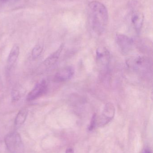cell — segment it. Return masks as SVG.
I'll use <instances>...</instances> for the list:
<instances>
[{"label": "cell", "instance_id": "30bf717a", "mask_svg": "<svg viewBox=\"0 0 153 153\" xmlns=\"http://www.w3.org/2000/svg\"><path fill=\"white\" fill-rule=\"evenodd\" d=\"M19 47L17 45H14L11 49L7 59V68L10 70L14 65L19 57Z\"/></svg>", "mask_w": 153, "mask_h": 153}, {"label": "cell", "instance_id": "9a60e30c", "mask_svg": "<svg viewBox=\"0 0 153 153\" xmlns=\"http://www.w3.org/2000/svg\"><path fill=\"white\" fill-rule=\"evenodd\" d=\"M65 153H74V152L72 148H68L66 149Z\"/></svg>", "mask_w": 153, "mask_h": 153}, {"label": "cell", "instance_id": "52a82bcc", "mask_svg": "<svg viewBox=\"0 0 153 153\" xmlns=\"http://www.w3.org/2000/svg\"><path fill=\"white\" fill-rule=\"evenodd\" d=\"M97 62L99 66L106 68L108 65L110 59V54L105 48H100L97 49Z\"/></svg>", "mask_w": 153, "mask_h": 153}, {"label": "cell", "instance_id": "ba28073f", "mask_svg": "<svg viewBox=\"0 0 153 153\" xmlns=\"http://www.w3.org/2000/svg\"><path fill=\"white\" fill-rule=\"evenodd\" d=\"M131 22L137 32L141 30L144 21L143 13L138 10H133L131 13Z\"/></svg>", "mask_w": 153, "mask_h": 153}, {"label": "cell", "instance_id": "e0dca14e", "mask_svg": "<svg viewBox=\"0 0 153 153\" xmlns=\"http://www.w3.org/2000/svg\"><path fill=\"white\" fill-rule=\"evenodd\" d=\"M143 153H151L150 151H149V150H146L145 151V152H144Z\"/></svg>", "mask_w": 153, "mask_h": 153}, {"label": "cell", "instance_id": "7c38bea8", "mask_svg": "<svg viewBox=\"0 0 153 153\" xmlns=\"http://www.w3.org/2000/svg\"><path fill=\"white\" fill-rule=\"evenodd\" d=\"M43 51V47L38 45L33 48L31 52V56L33 59H37L41 55Z\"/></svg>", "mask_w": 153, "mask_h": 153}, {"label": "cell", "instance_id": "8992f818", "mask_svg": "<svg viewBox=\"0 0 153 153\" xmlns=\"http://www.w3.org/2000/svg\"><path fill=\"white\" fill-rule=\"evenodd\" d=\"M75 71L72 66H67L57 73L54 80L57 82H63L71 79L74 74Z\"/></svg>", "mask_w": 153, "mask_h": 153}, {"label": "cell", "instance_id": "5b68a950", "mask_svg": "<svg viewBox=\"0 0 153 153\" xmlns=\"http://www.w3.org/2000/svg\"><path fill=\"white\" fill-rule=\"evenodd\" d=\"M47 85L45 80L38 83L33 89L29 93L27 97L28 101H31L38 99L47 91Z\"/></svg>", "mask_w": 153, "mask_h": 153}, {"label": "cell", "instance_id": "2e32d148", "mask_svg": "<svg viewBox=\"0 0 153 153\" xmlns=\"http://www.w3.org/2000/svg\"><path fill=\"white\" fill-rule=\"evenodd\" d=\"M17 0H0V3H4L14 1Z\"/></svg>", "mask_w": 153, "mask_h": 153}, {"label": "cell", "instance_id": "4fadbf2b", "mask_svg": "<svg viewBox=\"0 0 153 153\" xmlns=\"http://www.w3.org/2000/svg\"><path fill=\"white\" fill-rule=\"evenodd\" d=\"M97 125V115L96 114H94L91 120L90 123V126H89V131H93L96 127Z\"/></svg>", "mask_w": 153, "mask_h": 153}, {"label": "cell", "instance_id": "7a4b0ae2", "mask_svg": "<svg viewBox=\"0 0 153 153\" xmlns=\"http://www.w3.org/2000/svg\"><path fill=\"white\" fill-rule=\"evenodd\" d=\"M4 143L10 153H25L24 146L19 134L10 133L5 136Z\"/></svg>", "mask_w": 153, "mask_h": 153}, {"label": "cell", "instance_id": "5bb4252c", "mask_svg": "<svg viewBox=\"0 0 153 153\" xmlns=\"http://www.w3.org/2000/svg\"><path fill=\"white\" fill-rule=\"evenodd\" d=\"M20 98V94L18 91L14 90L12 92V99L14 101H17Z\"/></svg>", "mask_w": 153, "mask_h": 153}, {"label": "cell", "instance_id": "277c9868", "mask_svg": "<svg viewBox=\"0 0 153 153\" xmlns=\"http://www.w3.org/2000/svg\"><path fill=\"white\" fill-rule=\"evenodd\" d=\"M116 42L124 55L128 53L132 49L133 40L132 39L123 34H117L116 37Z\"/></svg>", "mask_w": 153, "mask_h": 153}, {"label": "cell", "instance_id": "6da1fadb", "mask_svg": "<svg viewBox=\"0 0 153 153\" xmlns=\"http://www.w3.org/2000/svg\"><path fill=\"white\" fill-rule=\"evenodd\" d=\"M88 22L93 31L100 35L104 32L108 22V13L106 6L99 1L89 4L87 10Z\"/></svg>", "mask_w": 153, "mask_h": 153}, {"label": "cell", "instance_id": "3957f363", "mask_svg": "<svg viewBox=\"0 0 153 153\" xmlns=\"http://www.w3.org/2000/svg\"><path fill=\"white\" fill-rule=\"evenodd\" d=\"M116 108L114 104L108 102L103 108L101 114L99 118L97 117V125L99 127L106 126L112 120L115 116Z\"/></svg>", "mask_w": 153, "mask_h": 153}, {"label": "cell", "instance_id": "9c48e42d", "mask_svg": "<svg viewBox=\"0 0 153 153\" xmlns=\"http://www.w3.org/2000/svg\"><path fill=\"white\" fill-rule=\"evenodd\" d=\"M64 48L63 44H62L58 49L51 54L43 62V64L47 67L53 66L57 62Z\"/></svg>", "mask_w": 153, "mask_h": 153}, {"label": "cell", "instance_id": "8fae6325", "mask_svg": "<svg viewBox=\"0 0 153 153\" xmlns=\"http://www.w3.org/2000/svg\"><path fill=\"white\" fill-rule=\"evenodd\" d=\"M28 115V111L26 109L21 110L16 116L14 120V125L16 128L21 126L26 121Z\"/></svg>", "mask_w": 153, "mask_h": 153}]
</instances>
